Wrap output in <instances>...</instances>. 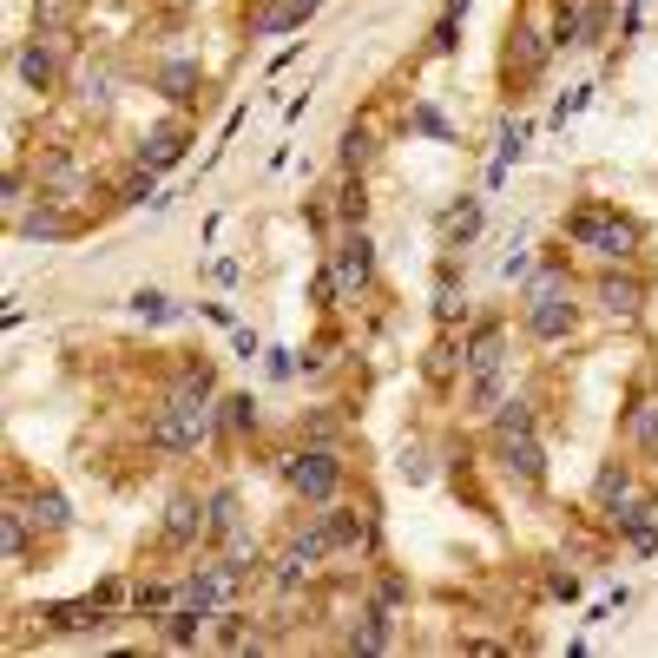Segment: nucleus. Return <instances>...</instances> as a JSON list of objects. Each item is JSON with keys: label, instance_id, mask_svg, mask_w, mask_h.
<instances>
[{"label": "nucleus", "instance_id": "obj_1", "mask_svg": "<svg viewBox=\"0 0 658 658\" xmlns=\"http://www.w3.org/2000/svg\"><path fill=\"white\" fill-rule=\"evenodd\" d=\"M211 376H185V389L172 395V408L158 415V428H152V441L158 448H198V441H211Z\"/></svg>", "mask_w": 658, "mask_h": 658}, {"label": "nucleus", "instance_id": "obj_2", "mask_svg": "<svg viewBox=\"0 0 658 658\" xmlns=\"http://www.w3.org/2000/svg\"><path fill=\"white\" fill-rule=\"evenodd\" d=\"M527 329L540 336V343H560L566 329H573V303H566V277H560V270H540V277H533Z\"/></svg>", "mask_w": 658, "mask_h": 658}, {"label": "nucleus", "instance_id": "obj_3", "mask_svg": "<svg viewBox=\"0 0 658 658\" xmlns=\"http://www.w3.org/2000/svg\"><path fill=\"white\" fill-rule=\"evenodd\" d=\"M566 237L580 244V251H599V257H632V224H619L612 211H573L566 218Z\"/></svg>", "mask_w": 658, "mask_h": 658}, {"label": "nucleus", "instance_id": "obj_4", "mask_svg": "<svg viewBox=\"0 0 658 658\" xmlns=\"http://www.w3.org/2000/svg\"><path fill=\"white\" fill-rule=\"evenodd\" d=\"M237 580H244V566H237V560H224V566H204L198 580H185V586H178V606L204 612V619H218V612L237 599Z\"/></svg>", "mask_w": 658, "mask_h": 658}, {"label": "nucleus", "instance_id": "obj_5", "mask_svg": "<svg viewBox=\"0 0 658 658\" xmlns=\"http://www.w3.org/2000/svg\"><path fill=\"white\" fill-rule=\"evenodd\" d=\"M283 481L297 487L303 501H329V494H336V481H343V461H336V455H316V448H310V455H290V461H283Z\"/></svg>", "mask_w": 658, "mask_h": 658}, {"label": "nucleus", "instance_id": "obj_6", "mask_svg": "<svg viewBox=\"0 0 658 658\" xmlns=\"http://www.w3.org/2000/svg\"><path fill=\"white\" fill-rule=\"evenodd\" d=\"M468 369H474V408H487L494 395H501V329H481L468 349Z\"/></svg>", "mask_w": 658, "mask_h": 658}, {"label": "nucleus", "instance_id": "obj_7", "mask_svg": "<svg viewBox=\"0 0 658 658\" xmlns=\"http://www.w3.org/2000/svg\"><path fill=\"white\" fill-rule=\"evenodd\" d=\"M494 435H501V461L520 474V481H540V474H547V455H540L533 428H494Z\"/></svg>", "mask_w": 658, "mask_h": 658}, {"label": "nucleus", "instance_id": "obj_8", "mask_svg": "<svg viewBox=\"0 0 658 658\" xmlns=\"http://www.w3.org/2000/svg\"><path fill=\"white\" fill-rule=\"evenodd\" d=\"M369 270H376V257H369V237L349 231L343 244H336V290H362V283H369Z\"/></svg>", "mask_w": 658, "mask_h": 658}, {"label": "nucleus", "instance_id": "obj_9", "mask_svg": "<svg viewBox=\"0 0 658 658\" xmlns=\"http://www.w3.org/2000/svg\"><path fill=\"white\" fill-rule=\"evenodd\" d=\"M599 310H606V316H632V310H639V283L606 277V283H599Z\"/></svg>", "mask_w": 658, "mask_h": 658}, {"label": "nucleus", "instance_id": "obj_10", "mask_svg": "<svg viewBox=\"0 0 658 658\" xmlns=\"http://www.w3.org/2000/svg\"><path fill=\"white\" fill-rule=\"evenodd\" d=\"M204 527H211V520H204L198 501H172V514H165V533H172V540H198Z\"/></svg>", "mask_w": 658, "mask_h": 658}, {"label": "nucleus", "instance_id": "obj_11", "mask_svg": "<svg viewBox=\"0 0 658 658\" xmlns=\"http://www.w3.org/2000/svg\"><path fill=\"white\" fill-rule=\"evenodd\" d=\"M178 152H185V139H178L172 126H158L152 139L139 145V158H145V165H152V172H158V165H178Z\"/></svg>", "mask_w": 658, "mask_h": 658}, {"label": "nucleus", "instance_id": "obj_12", "mask_svg": "<svg viewBox=\"0 0 658 658\" xmlns=\"http://www.w3.org/2000/svg\"><path fill=\"white\" fill-rule=\"evenodd\" d=\"M53 626H60V632H99V626H106V612H99V599H93V606L79 599V606H60V612H53Z\"/></svg>", "mask_w": 658, "mask_h": 658}, {"label": "nucleus", "instance_id": "obj_13", "mask_svg": "<svg viewBox=\"0 0 658 658\" xmlns=\"http://www.w3.org/2000/svg\"><path fill=\"white\" fill-rule=\"evenodd\" d=\"M323 527H329V547H362L369 540V520L362 514H329Z\"/></svg>", "mask_w": 658, "mask_h": 658}, {"label": "nucleus", "instance_id": "obj_14", "mask_svg": "<svg viewBox=\"0 0 658 658\" xmlns=\"http://www.w3.org/2000/svg\"><path fill=\"white\" fill-rule=\"evenodd\" d=\"M632 441H639L645 455H658V395H652V402H639V408H632Z\"/></svg>", "mask_w": 658, "mask_h": 658}, {"label": "nucleus", "instance_id": "obj_15", "mask_svg": "<svg viewBox=\"0 0 658 658\" xmlns=\"http://www.w3.org/2000/svg\"><path fill=\"white\" fill-rule=\"evenodd\" d=\"M474 231H481V204H461V211H448V224H441L448 244H468Z\"/></svg>", "mask_w": 658, "mask_h": 658}, {"label": "nucleus", "instance_id": "obj_16", "mask_svg": "<svg viewBox=\"0 0 658 658\" xmlns=\"http://www.w3.org/2000/svg\"><path fill=\"white\" fill-rule=\"evenodd\" d=\"M20 79H27V86H47V79H53V53L27 47V53H20Z\"/></svg>", "mask_w": 658, "mask_h": 658}, {"label": "nucleus", "instance_id": "obj_17", "mask_svg": "<svg viewBox=\"0 0 658 658\" xmlns=\"http://www.w3.org/2000/svg\"><path fill=\"white\" fill-rule=\"evenodd\" d=\"M191 86H198V66H165V99H191Z\"/></svg>", "mask_w": 658, "mask_h": 658}, {"label": "nucleus", "instance_id": "obj_18", "mask_svg": "<svg viewBox=\"0 0 658 658\" xmlns=\"http://www.w3.org/2000/svg\"><path fill=\"white\" fill-rule=\"evenodd\" d=\"M198 619H204V612L178 606V612H172V626H165V639H172V645H191V639H198Z\"/></svg>", "mask_w": 658, "mask_h": 658}, {"label": "nucleus", "instance_id": "obj_19", "mask_svg": "<svg viewBox=\"0 0 658 658\" xmlns=\"http://www.w3.org/2000/svg\"><path fill=\"white\" fill-rule=\"evenodd\" d=\"M211 533H237V501H231V494L211 501Z\"/></svg>", "mask_w": 658, "mask_h": 658}, {"label": "nucleus", "instance_id": "obj_20", "mask_svg": "<svg viewBox=\"0 0 658 658\" xmlns=\"http://www.w3.org/2000/svg\"><path fill=\"white\" fill-rule=\"evenodd\" d=\"M33 520H47V527H66V501H60V494H40V501H33Z\"/></svg>", "mask_w": 658, "mask_h": 658}, {"label": "nucleus", "instance_id": "obj_21", "mask_svg": "<svg viewBox=\"0 0 658 658\" xmlns=\"http://www.w3.org/2000/svg\"><path fill=\"white\" fill-rule=\"evenodd\" d=\"M494 428H533V408H527V402H501Z\"/></svg>", "mask_w": 658, "mask_h": 658}, {"label": "nucleus", "instance_id": "obj_22", "mask_svg": "<svg viewBox=\"0 0 658 658\" xmlns=\"http://www.w3.org/2000/svg\"><path fill=\"white\" fill-rule=\"evenodd\" d=\"M132 310H139V316H152V323H158V316H172V303L158 297V290H139V297H132Z\"/></svg>", "mask_w": 658, "mask_h": 658}, {"label": "nucleus", "instance_id": "obj_23", "mask_svg": "<svg viewBox=\"0 0 658 658\" xmlns=\"http://www.w3.org/2000/svg\"><path fill=\"white\" fill-rule=\"evenodd\" d=\"M7 560H27V533H20V514H7Z\"/></svg>", "mask_w": 658, "mask_h": 658}, {"label": "nucleus", "instance_id": "obj_24", "mask_svg": "<svg viewBox=\"0 0 658 658\" xmlns=\"http://www.w3.org/2000/svg\"><path fill=\"white\" fill-rule=\"evenodd\" d=\"M343 158H349V165H362V158H369V139H362V132H349V139H343Z\"/></svg>", "mask_w": 658, "mask_h": 658}, {"label": "nucleus", "instance_id": "obj_25", "mask_svg": "<svg viewBox=\"0 0 658 658\" xmlns=\"http://www.w3.org/2000/svg\"><path fill=\"white\" fill-rule=\"evenodd\" d=\"M40 20H47V27H60V20H66V0H40Z\"/></svg>", "mask_w": 658, "mask_h": 658}]
</instances>
